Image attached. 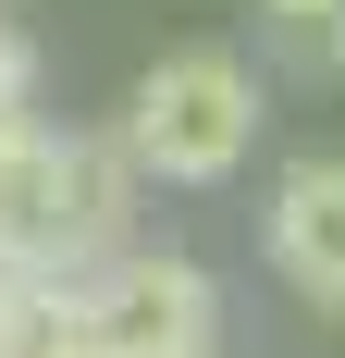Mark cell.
<instances>
[{"mask_svg":"<svg viewBox=\"0 0 345 358\" xmlns=\"http://www.w3.org/2000/svg\"><path fill=\"white\" fill-rule=\"evenodd\" d=\"M136 248V148L37 136L0 173V272H111Z\"/></svg>","mask_w":345,"mask_h":358,"instance_id":"cell-1","label":"cell"},{"mask_svg":"<svg viewBox=\"0 0 345 358\" xmlns=\"http://www.w3.org/2000/svg\"><path fill=\"white\" fill-rule=\"evenodd\" d=\"M124 148L161 185H222L259 148V74L235 50H161L136 74V99H124Z\"/></svg>","mask_w":345,"mask_h":358,"instance_id":"cell-2","label":"cell"},{"mask_svg":"<svg viewBox=\"0 0 345 358\" xmlns=\"http://www.w3.org/2000/svg\"><path fill=\"white\" fill-rule=\"evenodd\" d=\"M87 285H99V346L111 358H210V334H222V285L185 248H124Z\"/></svg>","mask_w":345,"mask_h":358,"instance_id":"cell-3","label":"cell"},{"mask_svg":"<svg viewBox=\"0 0 345 358\" xmlns=\"http://www.w3.org/2000/svg\"><path fill=\"white\" fill-rule=\"evenodd\" d=\"M272 259L309 296L345 309V161H284V185H272Z\"/></svg>","mask_w":345,"mask_h":358,"instance_id":"cell-4","label":"cell"},{"mask_svg":"<svg viewBox=\"0 0 345 358\" xmlns=\"http://www.w3.org/2000/svg\"><path fill=\"white\" fill-rule=\"evenodd\" d=\"M0 358H111L87 272H0Z\"/></svg>","mask_w":345,"mask_h":358,"instance_id":"cell-5","label":"cell"},{"mask_svg":"<svg viewBox=\"0 0 345 358\" xmlns=\"http://www.w3.org/2000/svg\"><path fill=\"white\" fill-rule=\"evenodd\" d=\"M284 37V62H309V74H345V0H259Z\"/></svg>","mask_w":345,"mask_h":358,"instance_id":"cell-6","label":"cell"},{"mask_svg":"<svg viewBox=\"0 0 345 358\" xmlns=\"http://www.w3.org/2000/svg\"><path fill=\"white\" fill-rule=\"evenodd\" d=\"M0 111H37V37L0 25Z\"/></svg>","mask_w":345,"mask_h":358,"instance_id":"cell-7","label":"cell"},{"mask_svg":"<svg viewBox=\"0 0 345 358\" xmlns=\"http://www.w3.org/2000/svg\"><path fill=\"white\" fill-rule=\"evenodd\" d=\"M37 136H50V124H37V111H0V173H13V161H25Z\"/></svg>","mask_w":345,"mask_h":358,"instance_id":"cell-8","label":"cell"}]
</instances>
